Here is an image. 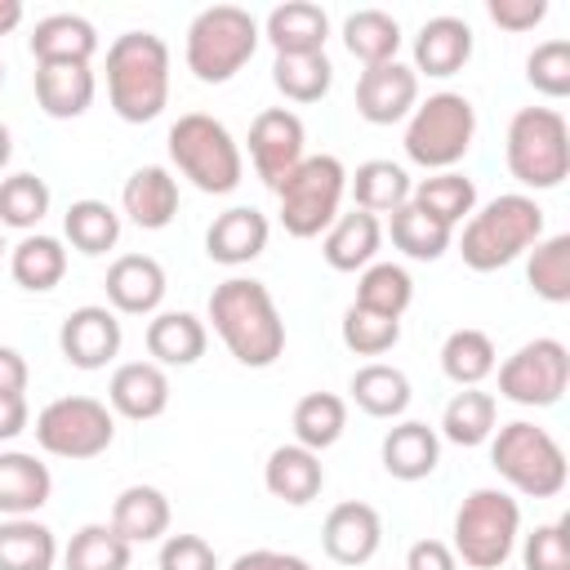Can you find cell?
I'll return each instance as SVG.
<instances>
[{"label": "cell", "mask_w": 570, "mask_h": 570, "mask_svg": "<svg viewBox=\"0 0 570 570\" xmlns=\"http://www.w3.org/2000/svg\"><path fill=\"white\" fill-rule=\"evenodd\" d=\"M209 321L223 347L245 370H267L285 352V321L276 312V298L254 276H227L209 294Z\"/></svg>", "instance_id": "6da1fadb"}, {"label": "cell", "mask_w": 570, "mask_h": 570, "mask_svg": "<svg viewBox=\"0 0 570 570\" xmlns=\"http://www.w3.org/2000/svg\"><path fill=\"white\" fill-rule=\"evenodd\" d=\"M107 102L125 125H147L169 102V45L156 31H125L107 45Z\"/></svg>", "instance_id": "7a4b0ae2"}, {"label": "cell", "mask_w": 570, "mask_h": 570, "mask_svg": "<svg viewBox=\"0 0 570 570\" xmlns=\"http://www.w3.org/2000/svg\"><path fill=\"white\" fill-rule=\"evenodd\" d=\"M539 236H543L539 200L525 191H508V196H494L468 214L463 236H459V254L472 272H499V267L517 263Z\"/></svg>", "instance_id": "3957f363"}, {"label": "cell", "mask_w": 570, "mask_h": 570, "mask_svg": "<svg viewBox=\"0 0 570 570\" xmlns=\"http://www.w3.org/2000/svg\"><path fill=\"white\" fill-rule=\"evenodd\" d=\"M169 160L174 169L205 196H227L240 187V174H245V160H240V147L232 138V129L205 111H187L169 125Z\"/></svg>", "instance_id": "277c9868"}, {"label": "cell", "mask_w": 570, "mask_h": 570, "mask_svg": "<svg viewBox=\"0 0 570 570\" xmlns=\"http://www.w3.org/2000/svg\"><path fill=\"white\" fill-rule=\"evenodd\" d=\"M490 468L525 499H557L566 490V450L557 436L530 419H512L490 436Z\"/></svg>", "instance_id": "5b68a950"}, {"label": "cell", "mask_w": 570, "mask_h": 570, "mask_svg": "<svg viewBox=\"0 0 570 570\" xmlns=\"http://www.w3.org/2000/svg\"><path fill=\"white\" fill-rule=\"evenodd\" d=\"M263 31H258V18L240 4H209L191 18L187 27V71L200 80V85H227L258 49Z\"/></svg>", "instance_id": "8992f818"}, {"label": "cell", "mask_w": 570, "mask_h": 570, "mask_svg": "<svg viewBox=\"0 0 570 570\" xmlns=\"http://www.w3.org/2000/svg\"><path fill=\"white\" fill-rule=\"evenodd\" d=\"M508 174L530 191H552L570 174V129L557 107H521L508 120Z\"/></svg>", "instance_id": "52a82bcc"}, {"label": "cell", "mask_w": 570, "mask_h": 570, "mask_svg": "<svg viewBox=\"0 0 570 570\" xmlns=\"http://www.w3.org/2000/svg\"><path fill=\"white\" fill-rule=\"evenodd\" d=\"M521 534V503L508 490L481 485L472 490L459 512H454V561H463L468 570H499Z\"/></svg>", "instance_id": "ba28073f"}, {"label": "cell", "mask_w": 570, "mask_h": 570, "mask_svg": "<svg viewBox=\"0 0 570 570\" xmlns=\"http://www.w3.org/2000/svg\"><path fill=\"white\" fill-rule=\"evenodd\" d=\"M476 138V107L454 94V89H441V94H428L410 116H405V156L432 174L441 169H454L468 147Z\"/></svg>", "instance_id": "9c48e42d"}, {"label": "cell", "mask_w": 570, "mask_h": 570, "mask_svg": "<svg viewBox=\"0 0 570 570\" xmlns=\"http://www.w3.org/2000/svg\"><path fill=\"white\" fill-rule=\"evenodd\" d=\"M347 196V169L338 156H303L294 165V174L276 187L281 200V227L294 240H312L321 232H330V223L338 218V205Z\"/></svg>", "instance_id": "30bf717a"}, {"label": "cell", "mask_w": 570, "mask_h": 570, "mask_svg": "<svg viewBox=\"0 0 570 570\" xmlns=\"http://www.w3.org/2000/svg\"><path fill=\"white\" fill-rule=\"evenodd\" d=\"M36 445L53 459H98L116 441V414L98 396H58L36 414Z\"/></svg>", "instance_id": "8fae6325"}, {"label": "cell", "mask_w": 570, "mask_h": 570, "mask_svg": "<svg viewBox=\"0 0 570 570\" xmlns=\"http://www.w3.org/2000/svg\"><path fill=\"white\" fill-rule=\"evenodd\" d=\"M494 370H499V396L525 410H548L570 387V352L561 338H530Z\"/></svg>", "instance_id": "7c38bea8"}, {"label": "cell", "mask_w": 570, "mask_h": 570, "mask_svg": "<svg viewBox=\"0 0 570 570\" xmlns=\"http://www.w3.org/2000/svg\"><path fill=\"white\" fill-rule=\"evenodd\" d=\"M245 142H249L254 174H258L272 191H276V187L294 174V165L307 156V129H303V120H298L289 107H267V111H258Z\"/></svg>", "instance_id": "4fadbf2b"}, {"label": "cell", "mask_w": 570, "mask_h": 570, "mask_svg": "<svg viewBox=\"0 0 570 570\" xmlns=\"http://www.w3.org/2000/svg\"><path fill=\"white\" fill-rule=\"evenodd\" d=\"M120 343H125L120 316L102 303H85L67 312V321L58 325V352L76 370H107L120 356Z\"/></svg>", "instance_id": "5bb4252c"}, {"label": "cell", "mask_w": 570, "mask_h": 570, "mask_svg": "<svg viewBox=\"0 0 570 570\" xmlns=\"http://www.w3.org/2000/svg\"><path fill=\"white\" fill-rule=\"evenodd\" d=\"M419 107V76L405 62L365 67L356 80V116L370 125H396Z\"/></svg>", "instance_id": "9a60e30c"}, {"label": "cell", "mask_w": 570, "mask_h": 570, "mask_svg": "<svg viewBox=\"0 0 570 570\" xmlns=\"http://www.w3.org/2000/svg\"><path fill=\"white\" fill-rule=\"evenodd\" d=\"M379 543H383V521L370 503L343 499L330 508V517L321 525V548L334 566H365V561H374Z\"/></svg>", "instance_id": "2e32d148"}, {"label": "cell", "mask_w": 570, "mask_h": 570, "mask_svg": "<svg viewBox=\"0 0 570 570\" xmlns=\"http://www.w3.org/2000/svg\"><path fill=\"white\" fill-rule=\"evenodd\" d=\"M107 410L129 423H151L169 410V374L156 361H125L111 370Z\"/></svg>", "instance_id": "e0dca14e"}, {"label": "cell", "mask_w": 570, "mask_h": 570, "mask_svg": "<svg viewBox=\"0 0 570 570\" xmlns=\"http://www.w3.org/2000/svg\"><path fill=\"white\" fill-rule=\"evenodd\" d=\"M107 303L120 316H156V307L165 303V267L151 254H120L107 267Z\"/></svg>", "instance_id": "ac0fdd59"}, {"label": "cell", "mask_w": 570, "mask_h": 570, "mask_svg": "<svg viewBox=\"0 0 570 570\" xmlns=\"http://www.w3.org/2000/svg\"><path fill=\"white\" fill-rule=\"evenodd\" d=\"M472 58V27L454 13H436L419 27L414 36V76H432V80H450L468 67Z\"/></svg>", "instance_id": "d6986e66"}, {"label": "cell", "mask_w": 570, "mask_h": 570, "mask_svg": "<svg viewBox=\"0 0 570 570\" xmlns=\"http://www.w3.org/2000/svg\"><path fill=\"white\" fill-rule=\"evenodd\" d=\"M120 214L142 227V232H160L178 218V178L165 165H142L125 178L120 187Z\"/></svg>", "instance_id": "ffe728a7"}, {"label": "cell", "mask_w": 570, "mask_h": 570, "mask_svg": "<svg viewBox=\"0 0 570 570\" xmlns=\"http://www.w3.org/2000/svg\"><path fill=\"white\" fill-rule=\"evenodd\" d=\"M267 236H272L267 214H258L254 205H232L209 223L205 254L214 263H223V267H245L267 249Z\"/></svg>", "instance_id": "44dd1931"}, {"label": "cell", "mask_w": 570, "mask_h": 570, "mask_svg": "<svg viewBox=\"0 0 570 570\" xmlns=\"http://www.w3.org/2000/svg\"><path fill=\"white\" fill-rule=\"evenodd\" d=\"M263 485L272 499L289 503V508H307L321 490H325V463L321 454L303 450V445H276L263 463Z\"/></svg>", "instance_id": "7402d4cb"}, {"label": "cell", "mask_w": 570, "mask_h": 570, "mask_svg": "<svg viewBox=\"0 0 570 570\" xmlns=\"http://www.w3.org/2000/svg\"><path fill=\"white\" fill-rule=\"evenodd\" d=\"M98 80L85 62H40L36 67V102L49 120H76L94 107Z\"/></svg>", "instance_id": "603a6c76"}, {"label": "cell", "mask_w": 570, "mask_h": 570, "mask_svg": "<svg viewBox=\"0 0 570 570\" xmlns=\"http://www.w3.org/2000/svg\"><path fill=\"white\" fill-rule=\"evenodd\" d=\"M263 40L281 53H325V40H330V13L312 0H285L267 13V22L258 27Z\"/></svg>", "instance_id": "cb8c5ba5"}, {"label": "cell", "mask_w": 570, "mask_h": 570, "mask_svg": "<svg viewBox=\"0 0 570 570\" xmlns=\"http://www.w3.org/2000/svg\"><path fill=\"white\" fill-rule=\"evenodd\" d=\"M379 459H383V472L387 476H396V481H423L441 463V436H436V428H428L419 419H401L396 428H387V436L379 445Z\"/></svg>", "instance_id": "d4e9b609"}, {"label": "cell", "mask_w": 570, "mask_h": 570, "mask_svg": "<svg viewBox=\"0 0 570 570\" xmlns=\"http://www.w3.org/2000/svg\"><path fill=\"white\" fill-rule=\"evenodd\" d=\"M27 49H31L36 67L40 62H85L89 67V58L98 53V31L80 13H49L31 27Z\"/></svg>", "instance_id": "484cf974"}, {"label": "cell", "mask_w": 570, "mask_h": 570, "mask_svg": "<svg viewBox=\"0 0 570 570\" xmlns=\"http://www.w3.org/2000/svg\"><path fill=\"white\" fill-rule=\"evenodd\" d=\"M142 343H147V356L165 370V365H196L200 356H205V347H209V330H205V321L200 316H191V312H156L151 321H147V334H142Z\"/></svg>", "instance_id": "4316f807"}, {"label": "cell", "mask_w": 570, "mask_h": 570, "mask_svg": "<svg viewBox=\"0 0 570 570\" xmlns=\"http://www.w3.org/2000/svg\"><path fill=\"white\" fill-rule=\"evenodd\" d=\"M53 494L49 468L27 450H0V512L36 517Z\"/></svg>", "instance_id": "83f0119b"}, {"label": "cell", "mask_w": 570, "mask_h": 570, "mask_svg": "<svg viewBox=\"0 0 570 570\" xmlns=\"http://www.w3.org/2000/svg\"><path fill=\"white\" fill-rule=\"evenodd\" d=\"M383 245V223L365 209H352V214H338L321 240V254L334 272H365L374 263Z\"/></svg>", "instance_id": "f1b7e54d"}, {"label": "cell", "mask_w": 570, "mask_h": 570, "mask_svg": "<svg viewBox=\"0 0 570 570\" xmlns=\"http://www.w3.org/2000/svg\"><path fill=\"white\" fill-rule=\"evenodd\" d=\"M129 548L134 543H156L169 534V499L156 485H125L111 503V521H107Z\"/></svg>", "instance_id": "f546056e"}, {"label": "cell", "mask_w": 570, "mask_h": 570, "mask_svg": "<svg viewBox=\"0 0 570 570\" xmlns=\"http://www.w3.org/2000/svg\"><path fill=\"white\" fill-rule=\"evenodd\" d=\"M347 392H352L356 410H365L370 419H401V414L410 410V396H414L405 370H396V365H387V361L361 365V370L352 374Z\"/></svg>", "instance_id": "4dcf8cb0"}, {"label": "cell", "mask_w": 570, "mask_h": 570, "mask_svg": "<svg viewBox=\"0 0 570 570\" xmlns=\"http://www.w3.org/2000/svg\"><path fill=\"white\" fill-rule=\"evenodd\" d=\"M9 276L31 289V294H49L62 276H67V249L58 236L45 232H27L13 249H9Z\"/></svg>", "instance_id": "1f68e13d"}, {"label": "cell", "mask_w": 570, "mask_h": 570, "mask_svg": "<svg viewBox=\"0 0 570 570\" xmlns=\"http://www.w3.org/2000/svg\"><path fill=\"white\" fill-rule=\"evenodd\" d=\"M410 174L396 160H361L356 174H347V191L356 200V209L365 214H396L410 200Z\"/></svg>", "instance_id": "d6a6232c"}, {"label": "cell", "mask_w": 570, "mask_h": 570, "mask_svg": "<svg viewBox=\"0 0 570 570\" xmlns=\"http://www.w3.org/2000/svg\"><path fill=\"white\" fill-rule=\"evenodd\" d=\"M410 205H419L423 214L441 218L454 232L476 209V183L468 174H459V169H441V174H428V178H419L410 187Z\"/></svg>", "instance_id": "836d02e7"}, {"label": "cell", "mask_w": 570, "mask_h": 570, "mask_svg": "<svg viewBox=\"0 0 570 570\" xmlns=\"http://www.w3.org/2000/svg\"><path fill=\"white\" fill-rule=\"evenodd\" d=\"M58 539L36 517H9L0 521V570H53Z\"/></svg>", "instance_id": "e575fe53"}, {"label": "cell", "mask_w": 570, "mask_h": 570, "mask_svg": "<svg viewBox=\"0 0 570 570\" xmlns=\"http://www.w3.org/2000/svg\"><path fill=\"white\" fill-rule=\"evenodd\" d=\"M499 365V352H494V338L485 330H450L445 343H441V370L450 383L459 387H481V379H490Z\"/></svg>", "instance_id": "d590c367"}, {"label": "cell", "mask_w": 570, "mask_h": 570, "mask_svg": "<svg viewBox=\"0 0 570 570\" xmlns=\"http://www.w3.org/2000/svg\"><path fill=\"white\" fill-rule=\"evenodd\" d=\"M494 423H499V401L481 387H463L445 401L436 436H445L454 445H485L494 436Z\"/></svg>", "instance_id": "8d00e7d4"}, {"label": "cell", "mask_w": 570, "mask_h": 570, "mask_svg": "<svg viewBox=\"0 0 570 570\" xmlns=\"http://www.w3.org/2000/svg\"><path fill=\"white\" fill-rule=\"evenodd\" d=\"M343 45L356 62L379 67V62H396L401 49V22L383 9H356L343 18Z\"/></svg>", "instance_id": "74e56055"}, {"label": "cell", "mask_w": 570, "mask_h": 570, "mask_svg": "<svg viewBox=\"0 0 570 570\" xmlns=\"http://www.w3.org/2000/svg\"><path fill=\"white\" fill-rule=\"evenodd\" d=\"M62 236L71 240L76 254L98 258V254L116 249V240H120V214L107 200H94V196L71 200L67 214H62Z\"/></svg>", "instance_id": "f35d334b"}, {"label": "cell", "mask_w": 570, "mask_h": 570, "mask_svg": "<svg viewBox=\"0 0 570 570\" xmlns=\"http://www.w3.org/2000/svg\"><path fill=\"white\" fill-rule=\"evenodd\" d=\"M387 236H392V245L405 254V258H414V263H436L445 249H450V240H454V232L441 223V218H432V214H423L419 205H401L396 214H387Z\"/></svg>", "instance_id": "ab89813d"}, {"label": "cell", "mask_w": 570, "mask_h": 570, "mask_svg": "<svg viewBox=\"0 0 570 570\" xmlns=\"http://www.w3.org/2000/svg\"><path fill=\"white\" fill-rule=\"evenodd\" d=\"M289 423H294V445L321 454V450H330L343 436V428H347V401L334 396V392H307L294 405V419Z\"/></svg>", "instance_id": "60d3db41"}, {"label": "cell", "mask_w": 570, "mask_h": 570, "mask_svg": "<svg viewBox=\"0 0 570 570\" xmlns=\"http://www.w3.org/2000/svg\"><path fill=\"white\" fill-rule=\"evenodd\" d=\"M356 307L374 312V316H387V321H401L405 307L414 303V281L401 263H370L356 281Z\"/></svg>", "instance_id": "b9f144b4"}, {"label": "cell", "mask_w": 570, "mask_h": 570, "mask_svg": "<svg viewBox=\"0 0 570 570\" xmlns=\"http://www.w3.org/2000/svg\"><path fill=\"white\" fill-rule=\"evenodd\" d=\"M530 263H525V281L530 289L543 298V303H570V236L557 232V236H539L530 249Z\"/></svg>", "instance_id": "7bdbcfd3"}, {"label": "cell", "mask_w": 570, "mask_h": 570, "mask_svg": "<svg viewBox=\"0 0 570 570\" xmlns=\"http://www.w3.org/2000/svg\"><path fill=\"white\" fill-rule=\"evenodd\" d=\"M134 548L102 521H89L62 548V570H129Z\"/></svg>", "instance_id": "ee69618b"}, {"label": "cell", "mask_w": 570, "mask_h": 570, "mask_svg": "<svg viewBox=\"0 0 570 570\" xmlns=\"http://www.w3.org/2000/svg\"><path fill=\"white\" fill-rule=\"evenodd\" d=\"M272 85L289 102H321L334 85V62L325 53H281L272 62Z\"/></svg>", "instance_id": "f6af8a7d"}, {"label": "cell", "mask_w": 570, "mask_h": 570, "mask_svg": "<svg viewBox=\"0 0 570 570\" xmlns=\"http://www.w3.org/2000/svg\"><path fill=\"white\" fill-rule=\"evenodd\" d=\"M49 183L36 178L31 169H18L9 178H0V227L13 232H31L40 227V218L49 214Z\"/></svg>", "instance_id": "bcb514c9"}, {"label": "cell", "mask_w": 570, "mask_h": 570, "mask_svg": "<svg viewBox=\"0 0 570 570\" xmlns=\"http://www.w3.org/2000/svg\"><path fill=\"white\" fill-rule=\"evenodd\" d=\"M338 334H343V347H347V352H356V356H383V352H392V347L401 343V321L374 316V312H365V307L352 303V307L343 312Z\"/></svg>", "instance_id": "7dc6e473"}, {"label": "cell", "mask_w": 570, "mask_h": 570, "mask_svg": "<svg viewBox=\"0 0 570 570\" xmlns=\"http://www.w3.org/2000/svg\"><path fill=\"white\" fill-rule=\"evenodd\" d=\"M525 80L543 98H566L570 94V40H543L525 58Z\"/></svg>", "instance_id": "c3c4849f"}, {"label": "cell", "mask_w": 570, "mask_h": 570, "mask_svg": "<svg viewBox=\"0 0 570 570\" xmlns=\"http://www.w3.org/2000/svg\"><path fill=\"white\" fill-rule=\"evenodd\" d=\"M521 566L525 570H570V539L566 521H543L525 534L521 543Z\"/></svg>", "instance_id": "681fc988"}, {"label": "cell", "mask_w": 570, "mask_h": 570, "mask_svg": "<svg viewBox=\"0 0 570 570\" xmlns=\"http://www.w3.org/2000/svg\"><path fill=\"white\" fill-rule=\"evenodd\" d=\"M156 570H218V552L200 534H165Z\"/></svg>", "instance_id": "f907efd6"}, {"label": "cell", "mask_w": 570, "mask_h": 570, "mask_svg": "<svg viewBox=\"0 0 570 570\" xmlns=\"http://www.w3.org/2000/svg\"><path fill=\"white\" fill-rule=\"evenodd\" d=\"M485 13H490L494 27L521 36V31H534L548 18V0H485Z\"/></svg>", "instance_id": "816d5d0a"}, {"label": "cell", "mask_w": 570, "mask_h": 570, "mask_svg": "<svg viewBox=\"0 0 570 570\" xmlns=\"http://www.w3.org/2000/svg\"><path fill=\"white\" fill-rule=\"evenodd\" d=\"M405 570H459V561H454L450 543H441V539H419V543H410V552H405Z\"/></svg>", "instance_id": "f5cc1de1"}, {"label": "cell", "mask_w": 570, "mask_h": 570, "mask_svg": "<svg viewBox=\"0 0 570 570\" xmlns=\"http://www.w3.org/2000/svg\"><path fill=\"white\" fill-rule=\"evenodd\" d=\"M227 570H312L303 557H294V552H276V548H249V552H240Z\"/></svg>", "instance_id": "db71d44e"}, {"label": "cell", "mask_w": 570, "mask_h": 570, "mask_svg": "<svg viewBox=\"0 0 570 570\" xmlns=\"http://www.w3.org/2000/svg\"><path fill=\"white\" fill-rule=\"evenodd\" d=\"M27 379H31V370H27L22 352L0 343V396H22L27 392Z\"/></svg>", "instance_id": "11a10c76"}, {"label": "cell", "mask_w": 570, "mask_h": 570, "mask_svg": "<svg viewBox=\"0 0 570 570\" xmlns=\"http://www.w3.org/2000/svg\"><path fill=\"white\" fill-rule=\"evenodd\" d=\"M31 423V410H27V396H0V441H13L22 436Z\"/></svg>", "instance_id": "9f6ffc18"}, {"label": "cell", "mask_w": 570, "mask_h": 570, "mask_svg": "<svg viewBox=\"0 0 570 570\" xmlns=\"http://www.w3.org/2000/svg\"><path fill=\"white\" fill-rule=\"evenodd\" d=\"M22 22V0H0V36H9Z\"/></svg>", "instance_id": "6f0895ef"}, {"label": "cell", "mask_w": 570, "mask_h": 570, "mask_svg": "<svg viewBox=\"0 0 570 570\" xmlns=\"http://www.w3.org/2000/svg\"><path fill=\"white\" fill-rule=\"evenodd\" d=\"M9 156H13V134H9V125L0 120V169L9 165Z\"/></svg>", "instance_id": "680465c9"}, {"label": "cell", "mask_w": 570, "mask_h": 570, "mask_svg": "<svg viewBox=\"0 0 570 570\" xmlns=\"http://www.w3.org/2000/svg\"><path fill=\"white\" fill-rule=\"evenodd\" d=\"M0 258H4V232H0Z\"/></svg>", "instance_id": "91938a15"}, {"label": "cell", "mask_w": 570, "mask_h": 570, "mask_svg": "<svg viewBox=\"0 0 570 570\" xmlns=\"http://www.w3.org/2000/svg\"><path fill=\"white\" fill-rule=\"evenodd\" d=\"M0 85H4V62H0Z\"/></svg>", "instance_id": "94428289"}]
</instances>
